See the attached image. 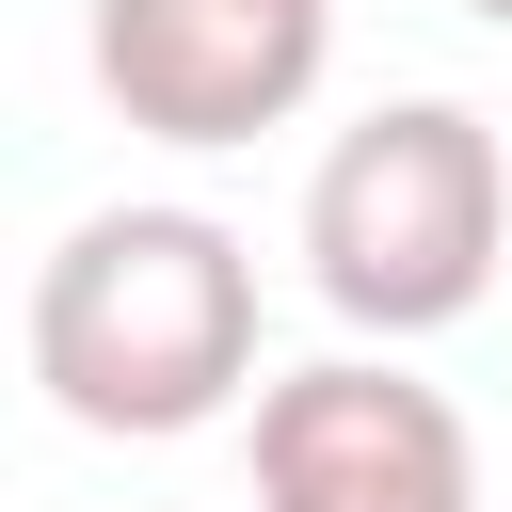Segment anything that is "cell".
Instances as JSON below:
<instances>
[{
	"label": "cell",
	"mask_w": 512,
	"mask_h": 512,
	"mask_svg": "<svg viewBox=\"0 0 512 512\" xmlns=\"http://www.w3.org/2000/svg\"><path fill=\"white\" fill-rule=\"evenodd\" d=\"M32 384L64 432L176 448L256 400V240L224 208H80L32 256Z\"/></svg>",
	"instance_id": "6da1fadb"
},
{
	"label": "cell",
	"mask_w": 512,
	"mask_h": 512,
	"mask_svg": "<svg viewBox=\"0 0 512 512\" xmlns=\"http://www.w3.org/2000/svg\"><path fill=\"white\" fill-rule=\"evenodd\" d=\"M496 256H512V144L464 96H384V112H352L320 144V176H304V288L352 336L416 352V336L480 320Z\"/></svg>",
	"instance_id": "7a4b0ae2"
},
{
	"label": "cell",
	"mask_w": 512,
	"mask_h": 512,
	"mask_svg": "<svg viewBox=\"0 0 512 512\" xmlns=\"http://www.w3.org/2000/svg\"><path fill=\"white\" fill-rule=\"evenodd\" d=\"M256 512H496L480 432L400 352H320L256 384Z\"/></svg>",
	"instance_id": "3957f363"
},
{
	"label": "cell",
	"mask_w": 512,
	"mask_h": 512,
	"mask_svg": "<svg viewBox=\"0 0 512 512\" xmlns=\"http://www.w3.org/2000/svg\"><path fill=\"white\" fill-rule=\"evenodd\" d=\"M96 96L144 144H256L320 96L336 0H96Z\"/></svg>",
	"instance_id": "277c9868"
},
{
	"label": "cell",
	"mask_w": 512,
	"mask_h": 512,
	"mask_svg": "<svg viewBox=\"0 0 512 512\" xmlns=\"http://www.w3.org/2000/svg\"><path fill=\"white\" fill-rule=\"evenodd\" d=\"M464 16H480V32H512V0H464Z\"/></svg>",
	"instance_id": "5b68a950"
}]
</instances>
